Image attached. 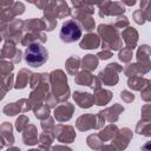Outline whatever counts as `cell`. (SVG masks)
<instances>
[{"mask_svg": "<svg viewBox=\"0 0 151 151\" xmlns=\"http://www.w3.org/2000/svg\"><path fill=\"white\" fill-rule=\"evenodd\" d=\"M48 53L39 42H31L25 51V60L32 67H39L46 63Z\"/></svg>", "mask_w": 151, "mask_h": 151, "instance_id": "1", "label": "cell"}, {"mask_svg": "<svg viewBox=\"0 0 151 151\" xmlns=\"http://www.w3.org/2000/svg\"><path fill=\"white\" fill-rule=\"evenodd\" d=\"M81 33L83 31H81L80 25L76 20L68 19L61 26L60 39L64 42H74L81 38Z\"/></svg>", "mask_w": 151, "mask_h": 151, "instance_id": "2", "label": "cell"}, {"mask_svg": "<svg viewBox=\"0 0 151 151\" xmlns=\"http://www.w3.org/2000/svg\"><path fill=\"white\" fill-rule=\"evenodd\" d=\"M98 32H99V34H100V35H103V38L105 39V41H106V42H110L111 48L116 50V48H114L113 42H114V40L117 39V37H118L117 31H116V29H113V28H112L111 26H109V25H99Z\"/></svg>", "mask_w": 151, "mask_h": 151, "instance_id": "3", "label": "cell"}, {"mask_svg": "<svg viewBox=\"0 0 151 151\" xmlns=\"http://www.w3.org/2000/svg\"><path fill=\"white\" fill-rule=\"evenodd\" d=\"M100 7V12L104 11V13L100 14V17L106 15V14H122L125 9L124 7L120 6L119 2H104V4H99L98 5Z\"/></svg>", "mask_w": 151, "mask_h": 151, "instance_id": "4", "label": "cell"}, {"mask_svg": "<svg viewBox=\"0 0 151 151\" xmlns=\"http://www.w3.org/2000/svg\"><path fill=\"white\" fill-rule=\"evenodd\" d=\"M74 100L78 103L80 107H90L92 103L94 101V97L90 96V93H83V92H74L73 96Z\"/></svg>", "mask_w": 151, "mask_h": 151, "instance_id": "5", "label": "cell"}, {"mask_svg": "<svg viewBox=\"0 0 151 151\" xmlns=\"http://www.w3.org/2000/svg\"><path fill=\"white\" fill-rule=\"evenodd\" d=\"M99 46V38L96 34H87L81 41H80V47L81 48H97Z\"/></svg>", "mask_w": 151, "mask_h": 151, "instance_id": "6", "label": "cell"}, {"mask_svg": "<svg viewBox=\"0 0 151 151\" xmlns=\"http://www.w3.org/2000/svg\"><path fill=\"white\" fill-rule=\"evenodd\" d=\"M74 17L83 24V26L85 27L86 31H91V29H93V27H94V20H93L91 17H87L86 13L78 11V12L74 14Z\"/></svg>", "mask_w": 151, "mask_h": 151, "instance_id": "7", "label": "cell"}, {"mask_svg": "<svg viewBox=\"0 0 151 151\" xmlns=\"http://www.w3.org/2000/svg\"><path fill=\"white\" fill-rule=\"evenodd\" d=\"M66 105H67V103H66ZM66 105H61V106H59L58 109H55V111H54L55 118H57L58 120H60V122L67 120V119H70L71 116H72V111H68V112H67V109H70L72 105H68L67 109H66Z\"/></svg>", "mask_w": 151, "mask_h": 151, "instance_id": "8", "label": "cell"}, {"mask_svg": "<svg viewBox=\"0 0 151 151\" xmlns=\"http://www.w3.org/2000/svg\"><path fill=\"white\" fill-rule=\"evenodd\" d=\"M25 25L29 29H44L46 27L45 22L42 20H39V19H31V20L26 21Z\"/></svg>", "mask_w": 151, "mask_h": 151, "instance_id": "9", "label": "cell"}, {"mask_svg": "<svg viewBox=\"0 0 151 151\" xmlns=\"http://www.w3.org/2000/svg\"><path fill=\"white\" fill-rule=\"evenodd\" d=\"M83 63H84V67L87 68V70H94V68L97 67V65H98L97 58H96L94 55H91V54L86 55V57L84 58Z\"/></svg>", "mask_w": 151, "mask_h": 151, "instance_id": "10", "label": "cell"}, {"mask_svg": "<svg viewBox=\"0 0 151 151\" xmlns=\"http://www.w3.org/2000/svg\"><path fill=\"white\" fill-rule=\"evenodd\" d=\"M110 98H111V92L109 91H101L100 93L94 96V100L97 101V105H104L110 100Z\"/></svg>", "mask_w": 151, "mask_h": 151, "instance_id": "11", "label": "cell"}, {"mask_svg": "<svg viewBox=\"0 0 151 151\" xmlns=\"http://www.w3.org/2000/svg\"><path fill=\"white\" fill-rule=\"evenodd\" d=\"M66 66H67V71H68L70 73H71V71H72V67H74L76 71H77L78 67H79V59H78L77 57L70 58V59L67 60V63H66Z\"/></svg>", "mask_w": 151, "mask_h": 151, "instance_id": "12", "label": "cell"}, {"mask_svg": "<svg viewBox=\"0 0 151 151\" xmlns=\"http://www.w3.org/2000/svg\"><path fill=\"white\" fill-rule=\"evenodd\" d=\"M24 122H28V119L25 116H21L20 118L17 119V129H18V131H21L24 129V126H26L27 123H24Z\"/></svg>", "mask_w": 151, "mask_h": 151, "instance_id": "13", "label": "cell"}, {"mask_svg": "<svg viewBox=\"0 0 151 151\" xmlns=\"http://www.w3.org/2000/svg\"><path fill=\"white\" fill-rule=\"evenodd\" d=\"M131 52L130 51H126V50H123V52H120L119 53V58H120V60H123V61H129L130 60V58H131Z\"/></svg>", "mask_w": 151, "mask_h": 151, "instance_id": "14", "label": "cell"}, {"mask_svg": "<svg viewBox=\"0 0 151 151\" xmlns=\"http://www.w3.org/2000/svg\"><path fill=\"white\" fill-rule=\"evenodd\" d=\"M98 57H99L100 59H107V58H110V57H111V52H107V51L100 52V53L98 54Z\"/></svg>", "mask_w": 151, "mask_h": 151, "instance_id": "15", "label": "cell"}, {"mask_svg": "<svg viewBox=\"0 0 151 151\" xmlns=\"http://www.w3.org/2000/svg\"><path fill=\"white\" fill-rule=\"evenodd\" d=\"M7 151H20L19 149H17V147H12V149H8Z\"/></svg>", "mask_w": 151, "mask_h": 151, "instance_id": "16", "label": "cell"}, {"mask_svg": "<svg viewBox=\"0 0 151 151\" xmlns=\"http://www.w3.org/2000/svg\"><path fill=\"white\" fill-rule=\"evenodd\" d=\"M29 151H38V150H29Z\"/></svg>", "mask_w": 151, "mask_h": 151, "instance_id": "17", "label": "cell"}]
</instances>
